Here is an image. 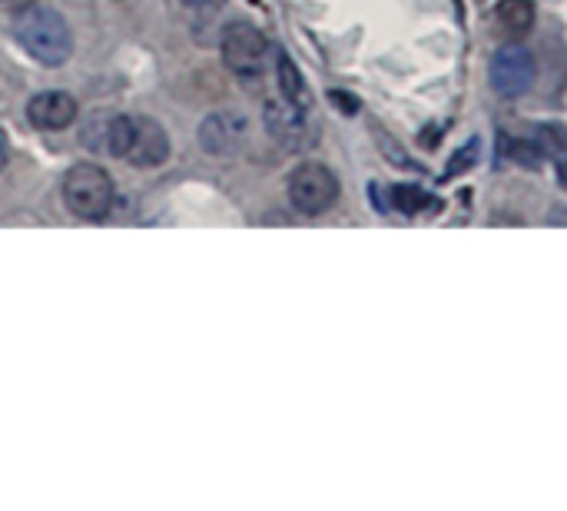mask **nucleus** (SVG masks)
Masks as SVG:
<instances>
[{"mask_svg": "<svg viewBox=\"0 0 567 511\" xmlns=\"http://www.w3.org/2000/svg\"><path fill=\"white\" fill-rule=\"evenodd\" d=\"M339 176L326 163H302L289 176V200L302 216H319L339 200Z\"/></svg>", "mask_w": 567, "mask_h": 511, "instance_id": "4", "label": "nucleus"}, {"mask_svg": "<svg viewBox=\"0 0 567 511\" xmlns=\"http://www.w3.org/2000/svg\"><path fill=\"white\" fill-rule=\"evenodd\" d=\"M246 136V120L233 110H216L199 126V143L206 153H236Z\"/></svg>", "mask_w": 567, "mask_h": 511, "instance_id": "8", "label": "nucleus"}, {"mask_svg": "<svg viewBox=\"0 0 567 511\" xmlns=\"http://www.w3.org/2000/svg\"><path fill=\"white\" fill-rule=\"evenodd\" d=\"M532 146L538 150V156H565L567 153V126L561 123H538L532 130Z\"/></svg>", "mask_w": 567, "mask_h": 511, "instance_id": "12", "label": "nucleus"}, {"mask_svg": "<svg viewBox=\"0 0 567 511\" xmlns=\"http://www.w3.org/2000/svg\"><path fill=\"white\" fill-rule=\"evenodd\" d=\"M538 80V60L528 47L508 43L492 57V86L498 96H522Z\"/></svg>", "mask_w": 567, "mask_h": 511, "instance_id": "6", "label": "nucleus"}, {"mask_svg": "<svg viewBox=\"0 0 567 511\" xmlns=\"http://www.w3.org/2000/svg\"><path fill=\"white\" fill-rule=\"evenodd\" d=\"M106 150L140 170L159 166L169 156L166 130L150 116H110Z\"/></svg>", "mask_w": 567, "mask_h": 511, "instance_id": "2", "label": "nucleus"}, {"mask_svg": "<svg viewBox=\"0 0 567 511\" xmlns=\"http://www.w3.org/2000/svg\"><path fill=\"white\" fill-rule=\"evenodd\" d=\"M276 80H279V93H282V100H289V103H292V106H299V110H309L312 96H309V90H306V80H302L299 67H296L286 53H279V57H276Z\"/></svg>", "mask_w": 567, "mask_h": 511, "instance_id": "9", "label": "nucleus"}, {"mask_svg": "<svg viewBox=\"0 0 567 511\" xmlns=\"http://www.w3.org/2000/svg\"><path fill=\"white\" fill-rule=\"evenodd\" d=\"M558 183L567 190V153L565 156H558Z\"/></svg>", "mask_w": 567, "mask_h": 511, "instance_id": "17", "label": "nucleus"}, {"mask_svg": "<svg viewBox=\"0 0 567 511\" xmlns=\"http://www.w3.org/2000/svg\"><path fill=\"white\" fill-rule=\"evenodd\" d=\"M332 100H336V103H342L349 113H355V110H359V103H355V100H349V96H342V93H332Z\"/></svg>", "mask_w": 567, "mask_h": 511, "instance_id": "16", "label": "nucleus"}, {"mask_svg": "<svg viewBox=\"0 0 567 511\" xmlns=\"http://www.w3.org/2000/svg\"><path fill=\"white\" fill-rule=\"evenodd\" d=\"M183 3H189V7H206L209 0H183Z\"/></svg>", "mask_w": 567, "mask_h": 511, "instance_id": "19", "label": "nucleus"}, {"mask_svg": "<svg viewBox=\"0 0 567 511\" xmlns=\"http://www.w3.org/2000/svg\"><path fill=\"white\" fill-rule=\"evenodd\" d=\"M266 53L269 43L259 33V27L246 23V20H233L223 30V60L226 67L239 76V80H256L266 70Z\"/></svg>", "mask_w": 567, "mask_h": 511, "instance_id": "5", "label": "nucleus"}, {"mask_svg": "<svg viewBox=\"0 0 567 511\" xmlns=\"http://www.w3.org/2000/svg\"><path fill=\"white\" fill-rule=\"evenodd\" d=\"M302 116H306V110L292 106L289 100L266 106V123H269L272 136H279V140H296L302 133V123H306Z\"/></svg>", "mask_w": 567, "mask_h": 511, "instance_id": "10", "label": "nucleus"}, {"mask_svg": "<svg viewBox=\"0 0 567 511\" xmlns=\"http://www.w3.org/2000/svg\"><path fill=\"white\" fill-rule=\"evenodd\" d=\"M80 106L70 93L63 90H47V93H37L30 103H27V120L37 126V130H47V133H56V130H66L73 120H76Z\"/></svg>", "mask_w": 567, "mask_h": 511, "instance_id": "7", "label": "nucleus"}, {"mask_svg": "<svg viewBox=\"0 0 567 511\" xmlns=\"http://www.w3.org/2000/svg\"><path fill=\"white\" fill-rule=\"evenodd\" d=\"M60 193H63L66 209L90 223L106 219L113 209V200H116V186H113L110 173L93 163H80V166L66 170Z\"/></svg>", "mask_w": 567, "mask_h": 511, "instance_id": "3", "label": "nucleus"}, {"mask_svg": "<svg viewBox=\"0 0 567 511\" xmlns=\"http://www.w3.org/2000/svg\"><path fill=\"white\" fill-rule=\"evenodd\" d=\"M495 17L498 23L508 30V33H528L535 27V3L532 0H498L495 7Z\"/></svg>", "mask_w": 567, "mask_h": 511, "instance_id": "11", "label": "nucleus"}, {"mask_svg": "<svg viewBox=\"0 0 567 511\" xmlns=\"http://www.w3.org/2000/svg\"><path fill=\"white\" fill-rule=\"evenodd\" d=\"M475 160H478V140H472V143H468V150H458V153L449 160L445 180H452V176H458V173L472 170V166H475Z\"/></svg>", "mask_w": 567, "mask_h": 511, "instance_id": "14", "label": "nucleus"}, {"mask_svg": "<svg viewBox=\"0 0 567 511\" xmlns=\"http://www.w3.org/2000/svg\"><path fill=\"white\" fill-rule=\"evenodd\" d=\"M392 203H395V209L405 213V216H419V213H425V209H439V206H442L432 193H425L422 186H409V183H402V186L392 190Z\"/></svg>", "mask_w": 567, "mask_h": 511, "instance_id": "13", "label": "nucleus"}, {"mask_svg": "<svg viewBox=\"0 0 567 511\" xmlns=\"http://www.w3.org/2000/svg\"><path fill=\"white\" fill-rule=\"evenodd\" d=\"M0 3H7V7H17V10H20V7H30V3H37V0H0Z\"/></svg>", "mask_w": 567, "mask_h": 511, "instance_id": "18", "label": "nucleus"}, {"mask_svg": "<svg viewBox=\"0 0 567 511\" xmlns=\"http://www.w3.org/2000/svg\"><path fill=\"white\" fill-rule=\"evenodd\" d=\"M7 160H10V143H7V133L0 130V170L7 166Z\"/></svg>", "mask_w": 567, "mask_h": 511, "instance_id": "15", "label": "nucleus"}, {"mask_svg": "<svg viewBox=\"0 0 567 511\" xmlns=\"http://www.w3.org/2000/svg\"><path fill=\"white\" fill-rule=\"evenodd\" d=\"M13 37L43 67H63L73 53V33L66 20L40 3L20 7L13 13Z\"/></svg>", "mask_w": 567, "mask_h": 511, "instance_id": "1", "label": "nucleus"}]
</instances>
